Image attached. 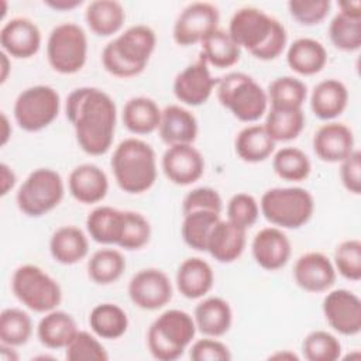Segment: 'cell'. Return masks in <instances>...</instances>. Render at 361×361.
<instances>
[{"instance_id": "cell-55", "label": "cell", "mask_w": 361, "mask_h": 361, "mask_svg": "<svg viewBox=\"0 0 361 361\" xmlns=\"http://www.w3.org/2000/svg\"><path fill=\"white\" fill-rule=\"evenodd\" d=\"M16 347L13 345H7L0 343V357L3 361H17L18 360V354L14 350Z\"/></svg>"}, {"instance_id": "cell-40", "label": "cell", "mask_w": 361, "mask_h": 361, "mask_svg": "<svg viewBox=\"0 0 361 361\" xmlns=\"http://www.w3.org/2000/svg\"><path fill=\"white\" fill-rule=\"evenodd\" d=\"M305 113L302 109L283 110V109H269L265 116L264 128L269 137L278 141H292L299 137L305 127Z\"/></svg>"}, {"instance_id": "cell-50", "label": "cell", "mask_w": 361, "mask_h": 361, "mask_svg": "<svg viewBox=\"0 0 361 361\" xmlns=\"http://www.w3.org/2000/svg\"><path fill=\"white\" fill-rule=\"evenodd\" d=\"M189 357L193 361H228L231 353L228 347L217 337H204L196 340L189 348Z\"/></svg>"}, {"instance_id": "cell-52", "label": "cell", "mask_w": 361, "mask_h": 361, "mask_svg": "<svg viewBox=\"0 0 361 361\" xmlns=\"http://www.w3.org/2000/svg\"><path fill=\"white\" fill-rule=\"evenodd\" d=\"M16 182H17V176L13 168L1 162L0 164V195L6 196L16 186Z\"/></svg>"}, {"instance_id": "cell-46", "label": "cell", "mask_w": 361, "mask_h": 361, "mask_svg": "<svg viewBox=\"0 0 361 361\" xmlns=\"http://www.w3.org/2000/svg\"><path fill=\"white\" fill-rule=\"evenodd\" d=\"M333 265L336 272L348 281L361 279V241L350 238L341 241L334 250Z\"/></svg>"}, {"instance_id": "cell-19", "label": "cell", "mask_w": 361, "mask_h": 361, "mask_svg": "<svg viewBox=\"0 0 361 361\" xmlns=\"http://www.w3.org/2000/svg\"><path fill=\"white\" fill-rule=\"evenodd\" d=\"M316 157L329 164L341 162L355 149L353 130L344 123L327 121L313 134L312 140Z\"/></svg>"}, {"instance_id": "cell-57", "label": "cell", "mask_w": 361, "mask_h": 361, "mask_svg": "<svg viewBox=\"0 0 361 361\" xmlns=\"http://www.w3.org/2000/svg\"><path fill=\"white\" fill-rule=\"evenodd\" d=\"M269 360H290L292 361V360H299V357L295 353L285 350V351H278V353L269 355Z\"/></svg>"}, {"instance_id": "cell-29", "label": "cell", "mask_w": 361, "mask_h": 361, "mask_svg": "<svg viewBox=\"0 0 361 361\" xmlns=\"http://www.w3.org/2000/svg\"><path fill=\"white\" fill-rule=\"evenodd\" d=\"M162 110L157 102L147 96H135L126 102L121 120L124 127L137 135L151 134L159 127Z\"/></svg>"}, {"instance_id": "cell-53", "label": "cell", "mask_w": 361, "mask_h": 361, "mask_svg": "<svg viewBox=\"0 0 361 361\" xmlns=\"http://www.w3.org/2000/svg\"><path fill=\"white\" fill-rule=\"evenodd\" d=\"M82 3H83L82 0H47V1H44L45 6H48L56 11H69V10L79 7Z\"/></svg>"}, {"instance_id": "cell-38", "label": "cell", "mask_w": 361, "mask_h": 361, "mask_svg": "<svg viewBox=\"0 0 361 361\" xmlns=\"http://www.w3.org/2000/svg\"><path fill=\"white\" fill-rule=\"evenodd\" d=\"M126 271V258L116 248H100L87 261V275L97 285H110Z\"/></svg>"}, {"instance_id": "cell-25", "label": "cell", "mask_w": 361, "mask_h": 361, "mask_svg": "<svg viewBox=\"0 0 361 361\" xmlns=\"http://www.w3.org/2000/svg\"><path fill=\"white\" fill-rule=\"evenodd\" d=\"M196 329L207 337L224 336L233 323L230 303L220 296H209L200 300L193 312Z\"/></svg>"}, {"instance_id": "cell-49", "label": "cell", "mask_w": 361, "mask_h": 361, "mask_svg": "<svg viewBox=\"0 0 361 361\" xmlns=\"http://www.w3.org/2000/svg\"><path fill=\"white\" fill-rule=\"evenodd\" d=\"M195 210H210L221 214L223 199L220 193L209 186H199L188 192L182 200V213H190Z\"/></svg>"}, {"instance_id": "cell-22", "label": "cell", "mask_w": 361, "mask_h": 361, "mask_svg": "<svg viewBox=\"0 0 361 361\" xmlns=\"http://www.w3.org/2000/svg\"><path fill=\"white\" fill-rule=\"evenodd\" d=\"M245 244L247 230L230 220L220 219L209 235L206 252L217 262L230 264L241 257Z\"/></svg>"}, {"instance_id": "cell-39", "label": "cell", "mask_w": 361, "mask_h": 361, "mask_svg": "<svg viewBox=\"0 0 361 361\" xmlns=\"http://www.w3.org/2000/svg\"><path fill=\"white\" fill-rule=\"evenodd\" d=\"M220 214L210 210H195L183 214L180 234L188 247L196 251H206L209 235L220 220Z\"/></svg>"}, {"instance_id": "cell-14", "label": "cell", "mask_w": 361, "mask_h": 361, "mask_svg": "<svg viewBox=\"0 0 361 361\" xmlns=\"http://www.w3.org/2000/svg\"><path fill=\"white\" fill-rule=\"evenodd\" d=\"M322 309L327 324L338 334L355 336L361 331V300L354 292L329 289Z\"/></svg>"}, {"instance_id": "cell-51", "label": "cell", "mask_w": 361, "mask_h": 361, "mask_svg": "<svg viewBox=\"0 0 361 361\" xmlns=\"http://www.w3.org/2000/svg\"><path fill=\"white\" fill-rule=\"evenodd\" d=\"M340 178L343 186L350 193H361V152L358 149H354L340 162Z\"/></svg>"}, {"instance_id": "cell-16", "label": "cell", "mask_w": 361, "mask_h": 361, "mask_svg": "<svg viewBox=\"0 0 361 361\" xmlns=\"http://www.w3.org/2000/svg\"><path fill=\"white\" fill-rule=\"evenodd\" d=\"M161 166L172 183L188 186L203 176L204 158L193 144H176L165 149Z\"/></svg>"}, {"instance_id": "cell-9", "label": "cell", "mask_w": 361, "mask_h": 361, "mask_svg": "<svg viewBox=\"0 0 361 361\" xmlns=\"http://www.w3.org/2000/svg\"><path fill=\"white\" fill-rule=\"evenodd\" d=\"M65 183L52 168H37L20 185L16 193L18 210L28 217H41L54 210L63 199Z\"/></svg>"}, {"instance_id": "cell-3", "label": "cell", "mask_w": 361, "mask_h": 361, "mask_svg": "<svg viewBox=\"0 0 361 361\" xmlns=\"http://www.w3.org/2000/svg\"><path fill=\"white\" fill-rule=\"evenodd\" d=\"M155 31L145 24H135L109 41L102 52L103 68L117 78L140 75L155 49Z\"/></svg>"}, {"instance_id": "cell-11", "label": "cell", "mask_w": 361, "mask_h": 361, "mask_svg": "<svg viewBox=\"0 0 361 361\" xmlns=\"http://www.w3.org/2000/svg\"><path fill=\"white\" fill-rule=\"evenodd\" d=\"M59 109L61 96L52 86L34 85L18 93L13 114L21 130L35 133L52 124L59 114Z\"/></svg>"}, {"instance_id": "cell-17", "label": "cell", "mask_w": 361, "mask_h": 361, "mask_svg": "<svg viewBox=\"0 0 361 361\" xmlns=\"http://www.w3.org/2000/svg\"><path fill=\"white\" fill-rule=\"evenodd\" d=\"M333 261L319 251L302 254L293 264V279L299 288L310 293L327 292L336 282Z\"/></svg>"}, {"instance_id": "cell-34", "label": "cell", "mask_w": 361, "mask_h": 361, "mask_svg": "<svg viewBox=\"0 0 361 361\" xmlns=\"http://www.w3.org/2000/svg\"><path fill=\"white\" fill-rule=\"evenodd\" d=\"M200 44V56L207 62V65L224 69L235 65L240 61L241 48L234 42L228 31L223 28L212 31Z\"/></svg>"}, {"instance_id": "cell-8", "label": "cell", "mask_w": 361, "mask_h": 361, "mask_svg": "<svg viewBox=\"0 0 361 361\" xmlns=\"http://www.w3.org/2000/svg\"><path fill=\"white\" fill-rule=\"evenodd\" d=\"M11 290L20 303L35 313L51 312L62 300V289L58 281L34 264L16 268L11 276Z\"/></svg>"}, {"instance_id": "cell-33", "label": "cell", "mask_w": 361, "mask_h": 361, "mask_svg": "<svg viewBox=\"0 0 361 361\" xmlns=\"http://www.w3.org/2000/svg\"><path fill=\"white\" fill-rule=\"evenodd\" d=\"M89 326L99 338L117 340L128 329V316L126 310L111 302L96 305L89 313Z\"/></svg>"}, {"instance_id": "cell-56", "label": "cell", "mask_w": 361, "mask_h": 361, "mask_svg": "<svg viewBox=\"0 0 361 361\" xmlns=\"http://www.w3.org/2000/svg\"><path fill=\"white\" fill-rule=\"evenodd\" d=\"M11 137V126L4 111H1V145H6Z\"/></svg>"}, {"instance_id": "cell-36", "label": "cell", "mask_w": 361, "mask_h": 361, "mask_svg": "<svg viewBox=\"0 0 361 361\" xmlns=\"http://www.w3.org/2000/svg\"><path fill=\"white\" fill-rule=\"evenodd\" d=\"M329 38L337 49L358 51L361 47V11L338 10L329 24Z\"/></svg>"}, {"instance_id": "cell-32", "label": "cell", "mask_w": 361, "mask_h": 361, "mask_svg": "<svg viewBox=\"0 0 361 361\" xmlns=\"http://www.w3.org/2000/svg\"><path fill=\"white\" fill-rule=\"evenodd\" d=\"M276 142L269 137L264 126L251 124L238 131L234 140L235 154L248 164H258L268 159L275 151Z\"/></svg>"}, {"instance_id": "cell-18", "label": "cell", "mask_w": 361, "mask_h": 361, "mask_svg": "<svg viewBox=\"0 0 361 361\" xmlns=\"http://www.w3.org/2000/svg\"><path fill=\"white\" fill-rule=\"evenodd\" d=\"M41 31L27 17H13L0 30V45L10 58L28 59L41 48Z\"/></svg>"}, {"instance_id": "cell-21", "label": "cell", "mask_w": 361, "mask_h": 361, "mask_svg": "<svg viewBox=\"0 0 361 361\" xmlns=\"http://www.w3.org/2000/svg\"><path fill=\"white\" fill-rule=\"evenodd\" d=\"M68 189L75 200L83 204L102 202L109 192V178L96 164H80L68 176Z\"/></svg>"}, {"instance_id": "cell-43", "label": "cell", "mask_w": 361, "mask_h": 361, "mask_svg": "<svg viewBox=\"0 0 361 361\" xmlns=\"http://www.w3.org/2000/svg\"><path fill=\"white\" fill-rule=\"evenodd\" d=\"M151 238V224L140 212L123 210L121 230L117 245L127 251L141 250Z\"/></svg>"}, {"instance_id": "cell-35", "label": "cell", "mask_w": 361, "mask_h": 361, "mask_svg": "<svg viewBox=\"0 0 361 361\" xmlns=\"http://www.w3.org/2000/svg\"><path fill=\"white\" fill-rule=\"evenodd\" d=\"M123 210L111 206H97L86 217L89 237L104 245H117L121 230Z\"/></svg>"}, {"instance_id": "cell-26", "label": "cell", "mask_w": 361, "mask_h": 361, "mask_svg": "<svg viewBox=\"0 0 361 361\" xmlns=\"http://www.w3.org/2000/svg\"><path fill=\"white\" fill-rule=\"evenodd\" d=\"M348 104V90L338 79L320 80L310 93L312 113L324 121H331L345 110Z\"/></svg>"}, {"instance_id": "cell-41", "label": "cell", "mask_w": 361, "mask_h": 361, "mask_svg": "<svg viewBox=\"0 0 361 361\" xmlns=\"http://www.w3.org/2000/svg\"><path fill=\"white\" fill-rule=\"evenodd\" d=\"M272 168L283 180L302 182L310 175L312 162L300 148L283 147L274 154Z\"/></svg>"}, {"instance_id": "cell-2", "label": "cell", "mask_w": 361, "mask_h": 361, "mask_svg": "<svg viewBox=\"0 0 361 361\" xmlns=\"http://www.w3.org/2000/svg\"><path fill=\"white\" fill-rule=\"evenodd\" d=\"M227 31L240 48L259 61L276 59L288 42L283 24L254 6L237 8L228 21Z\"/></svg>"}, {"instance_id": "cell-15", "label": "cell", "mask_w": 361, "mask_h": 361, "mask_svg": "<svg viewBox=\"0 0 361 361\" xmlns=\"http://www.w3.org/2000/svg\"><path fill=\"white\" fill-rule=\"evenodd\" d=\"M216 83L217 79L212 76L207 62L200 56L175 76L172 89L180 103L196 107L209 100Z\"/></svg>"}, {"instance_id": "cell-1", "label": "cell", "mask_w": 361, "mask_h": 361, "mask_svg": "<svg viewBox=\"0 0 361 361\" xmlns=\"http://www.w3.org/2000/svg\"><path fill=\"white\" fill-rule=\"evenodd\" d=\"M65 113L83 152L103 155L110 149L116 131L117 107L109 93L93 86L76 87L66 97Z\"/></svg>"}, {"instance_id": "cell-4", "label": "cell", "mask_w": 361, "mask_h": 361, "mask_svg": "<svg viewBox=\"0 0 361 361\" xmlns=\"http://www.w3.org/2000/svg\"><path fill=\"white\" fill-rule=\"evenodd\" d=\"M110 166L121 190L138 195L149 190L157 180V155L144 140L130 137L114 148Z\"/></svg>"}, {"instance_id": "cell-37", "label": "cell", "mask_w": 361, "mask_h": 361, "mask_svg": "<svg viewBox=\"0 0 361 361\" xmlns=\"http://www.w3.org/2000/svg\"><path fill=\"white\" fill-rule=\"evenodd\" d=\"M267 96L271 109L296 110L306 102L307 86L295 76H279L268 85Z\"/></svg>"}, {"instance_id": "cell-6", "label": "cell", "mask_w": 361, "mask_h": 361, "mask_svg": "<svg viewBox=\"0 0 361 361\" xmlns=\"http://www.w3.org/2000/svg\"><path fill=\"white\" fill-rule=\"evenodd\" d=\"M217 100L240 121L254 123L268 109L267 90L244 72H228L217 79Z\"/></svg>"}, {"instance_id": "cell-31", "label": "cell", "mask_w": 361, "mask_h": 361, "mask_svg": "<svg viewBox=\"0 0 361 361\" xmlns=\"http://www.w3.org/2000/svg\"><path fill=\"white\" fill-rule=\"evenodd\" d=\"M85 20L93 34L110 37L121 30L126 21V11L120 1L94 0L87 4Z\"/></svg>"}, {"instance_id": "cell-30", "label": "cell", "mask_w": 361, "mask_h": 361, "mask_svg": "<svg viewBox=\"0 0 361 361\" xmlns=\"http://www.w3.org/2000/svg\"><path fill=\"white\" fill-rule=\"evenodd\" d=\"M75 319L63 312L54 309L44 313L37 324V337L39 343L51 350L65 348L78 331Z\"/></svg>"}, {"instance_id": "cell-42", "label": "cell", "mask_w": 361, "mask_h": 361, "mask_svg": "<svg viewBox=\"0 0 361 361\" xmlns=\"http://www.w3.org/2000/svg\"><path fill=\"white\" fill-rule=\"evenodd\" d=\"M32 334V320L18 307H6L0 313V343L20 347L28 343Z\"/></svg>"}, {"instance_id": "cell-7", "label": "cell", "mask_w": 361, "mask_h": 361, "mask_svg": "<svg viewBox=\"0 0 361 361\" xmlns=\"http://www.w3.org/2000/svg\"><path fill=\"white\" fill-rule=\"evenodd\" d=\"M259 212L272 226L296 230L312 219L314 199L300 186L271 188L261 196Z\"/></svg>"}, {"instance_id": "cell-47", "label": "cell", "mask_w": 361, "mask_h": 361, "mask_svg": "<svg viewBox=\"0 0 361 361\" xmlns=\"http://www.w3.org/2000/svg\"><path fill=\"white\" fill-rule=\"evenodd\" d=\"M226 212L227 220L247 230L257 223L259 217V204L252 195L238 192L230 197Z\"/></svg>"}, {"instance_id": "cell-28", "label": "cell", "mask_w": 361, "mask_h": 361, "mask_svg": "<svg viewBox=\"0 0 361 361\" xmlns=\"http://www.w3.org/2000/svg\"><path fill=\"white\" fill-rule=\"evenodd\" d=\"M49 252L62 265L78 264L89 252L87 235L76 226H62L49 238Z\"/></svg>"}, {"instance_id": "cell-20", "label": "cell", "mask_w": 361, "mask_h": 361, "mask_svg": "<svg viewBox=\"0 0 361 361\" xmlns=\"http://www.w3.org/2000/svg\"><path fill=\"white\" fill-rule=\"evenodd\" d=\"M251 252L261 268L276 271L288 264L292 254V245L282 228L269 226L255 233L251 243Z\"/></svg>"}, {"instance_id": "cell-44", "label": "cell", "mask_w": 361, "mask_h": 361, "mask_svg": "<svg viewBox=\"0 0 361 361\" xmlns=\"http://www.w3.org/2000/svg\"><path fill=\"white\" fill-rule=\"evenodd\" d=\"M302 353L309 361H336L341 357V343L326 330H314L303 338Z\"/></svg>"}, {"instance_id": "cell-54", "label": "cell", "mask_w": 361, "mask_h": 361, "mask_svg": "<svg viewBox=\"0 0 361 361\" xmlns=\"http://www.w3.org/2000/svg\"><path fill=\"white\" fill-rule=\"evenodd\" d=\"M0 68H1V73H0V82L4 83L8 78V73L11 71V62H10V56L6 52H0Z\"/></svg>"}, {"instance_id": "cell-45", "label": "cell", "mask_w": 361, "mask_h": 361, "mask_svg": "<svg viewBox=\"0 0 361 361\" xmlns=\"http://www.w3.org/2000/svg\"><path fill=\"white\" fill-rule=\"evenodd\" d=\"M68 361H107L109 354L97 336L86 330H78L65 347Z\"/></svg>"}, {"instance_id": "cell-24", "label": "cell", "mask_w": 361, "mask_h": 361, "mask_svg": "<svg viewBox=\"0 0 361 361\" xmlns=\"http://www.w3.org/2000/svg\"><path fill=\"white\" fill-rule=\"evenodd\" d=\"M214 283V274L207 261L199 257L183 259L176 271V288L188 299L206 296Z\"/></svg>"}, {"instance_id": "cell-5", "label": "cell", "mask_w": 361, "mask_h": 361, "mask_svg": "<svg viewBox=\"0 0 361 361\" xmlns=\"http://www.w3.org/2000/svg\"><path fill=\"white\" fill-rule=\"evenodd\" d=\"M196 331L192 314L180 309H168L149 324L147 345L158 361H175L192 344Z\"/></svg>"}, {"instance_id": "cell-27", "label": "cell", "mask_w": 361, "mask_h": 361, "mask_svg": "<svg viewBox=\"0 0 361 361\" xmlns=\"http://www.w3.org/2000/svg\"><path fill=\"white\" fill-rule=\"evenodd\" d=\"M327 62V51L324 45L309 37L295 39L286 49L288 66L302 76L319 73Z\"/></svg>"}, {"instance_id": "cell-13", "label": "cell", "mask_w": 361, "mask_h": 361, "mask_svg": "<svg viewBox=\"0 0 361 361\" xmlns=\"http://www.w3.org/2000/svg\"><path fill=\"white\" fill-rule=\"evenodd\" d=\"M130 300L142 310H158L172 299V282L169 276L158 268H142L135 272L128 282Z\"/></svg>"}, {"instance_id": "cell-10", "label": "cell", "mask_w": 361, "mask_h": 361, "mask_svg": "<svg viewBox=\"0 0 361 361\" xmlns=\"http://www.w3.org/2000/svg\"><path fill=\"white\" fill-rule=\"evenodd\" d=\"M87 59V35L72 21L55 25L47 39V61L61 75L79 72Z\"/></svg>"}, {"instance_id": "cell-48", "label": "cell", "mask_w": 361, "mask_h": 361, "mask_svg": "<svg viewBox=\"0 0 361 361\" xmlns=\"http://www.w3.org/2000/svg\"><path fill=\"white\" fill-rule=\"evenodd\" d=\"M330 0H290L288 10L290 17L302 25H316L322 23L329 11Z\"/></svg>"}, {"instance_id": "cell-23", "label": "cell", "mask_w": 361, "mask_h": 361, "mask_svg": "<svg viewBox=\"0 0 361 361\" xmlns=\"http://www.w3.org/2000/svg\"><path fill=\"white\" fill-rule=\"evenodd\" d=\"M158 133L168 147L193 144L199 133V126L190 110L180 104H169L162 109Z\"/></svg>"}, {"instance_id": "cell-12", "label": "cell", "mask_w": 361, "mask_h": 361, "mask_svg": "<svg viewBox=\"0 0 361 361\" xmlns=\"http://www.w3.org/2000/svg\"><path fill=\"white\" fill-rule=\"evenodd\" d=\"M219 8L207 1H193L188 4L176 17L172 37L180 47L202 42L212 31L219 28Z\"/></svg>"}]
</instances>
